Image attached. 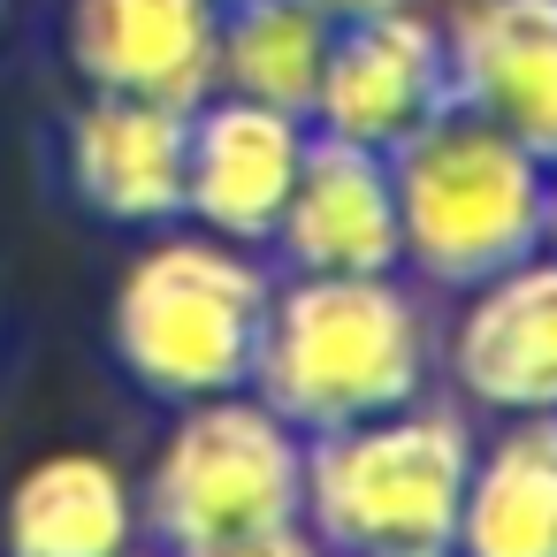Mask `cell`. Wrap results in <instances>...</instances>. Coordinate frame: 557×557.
Instances as JSON below:
<instances>
[{
    "instance_id": "obj_1",
    "label": "cell",
    "mask_w": 557,
    "mask_h": 557,
    "mask_svg": "<svg viewBox=\"0 0 557 557\" xmlns=\"http://www.w3.org/2000/svg\"><path fill=\"white\" fill-rule=\"evenodd\" d=\"M435 321L389 275H283L268 298L252 397H268L298 435L351 428L428 397Z\"/></svg>"
},
{
    "instance_id": "obj_2",
    "label": "cell",
    "mask_w": 557,
    "mask_h": 557,
    "mask_svg": "<svg viewBox=\"0 0 557 557\" xmlns=\"http://www.w3.org/2000/svg\"><path fill=\"white\" fill-rule=\"evenodd\" d=\"M275 275L252 245L207 237L191 222L146 230L138 260L108 298V351L131 389L161 405H199L252 382Z\"/></svg>"
},
{
    "instance_id": "obj_3",
    "label": "cell",
    "mask_w": 557,
    "mask_h": 557,
    "mask_svg": "<svg viewBox=\"0 0 557 557\" xmlns=\"http://www.w3.org/2000/svg\"><path fill=\"white\" fill-rule=\"evenodd\" d=\"M389 191H397V268H412L428 290H473L481 275L542 245L549 161H534L496 123L443 108L389 146Z\"/></svg>"
},
{
    "instance_id": "obj_4",
    "label": "cell",
    "mask_w": 557,
    "mask_h": 557,
    "mask_svg": "<svg viewBox=\"0 0 557 557\" xmlns=\"http://www.w3.org/2000/svg\"><path fill=\"white\" fill-rule=\"evenodd\" d=\"M466 466H473V420L458 405L412 397L397 412L306 435L298 519L329 557L450 549Z\"/></svg>"
},
{
    "instance_id": "obj_5",
    "label": "cell",
    "mask_w": 557,
    "mask_h": 557,
    "mask_svg": "<svg viewBox=\"0 0 557 557\" xmlns=\"http://www.w3.org/2000/svg\"><path fill=\"white\" fill-rule=\"evenodd\" d=\"M298 488H306V435L268 397L222 389V397L176 405V428L161 435L138 519L161 549H191V542L298 519Z\"/></svg>"
},
{
    "instance_id": "obj_6",
    "label": "cell",
    "mask_w": 557,
    "mask_h": 557,
    "mask_svg": "<svg viewBox=\"0 0 557 557\" xmlns=\"http://www.w3.org/2000/svg\"><path fill=\"white\" fill-rule=\"evenodd\" d=\"M450 108V47H443V16H428L420 0L382 16H351L329 39L321 85L306 123L321 138H351L389 153L397 138H412L428 115Z\"/></svg>"
},
{
    "instance_id": "obj_7",
    "label": "cell",
    "mask_w": 557,
    "mask_h": 557,
    "mask_svg": "<svg viewBox=\"0 0 557 557\" xmlns=\"http://www.w3.org/2000/svg\"><path fill=\"white\" fill-rule=\"evenodd\" d=\"M313 123L290 108H260L237 92H207L184 131V222L230 245L268 252L283 199L298 184Z\"/></svg>"
},
{
    "instance_id": "obj_8",
    "label": "cell",
    "mask_w": 557,
    "mask_h": 557,
    "mask_svg": "<svg viewBox=\"0 0 557 557\" xmlns=\"http://www.w3.org/2000/svg\"><path fill=\"white\" fill-rule=\"evenodd\" d=\"M184 131L191 108L85 92L62 115V184L108 230H169L184 222Z\"/></svg>"
},
{
    "instance_id": "obj_9",
    "label": "cell",
    "mask_w": 557,
    "mask_h": 557,
    "mask_svg": "<svg viewBox=\"0 0 557 557\" xmlns=\"http://www.w3.org/2000/svg\"><path fill=\"white\" fill-rule=\"evenodd\" d=\"M450 321V382L466 405L511 420V412H557V252H527L473 290H458Z\"/></svg>"
},
{
    "instance_id": "obj_10",
    "label": "cell",
    "mask_w": 557,
    "mask_h": 557,
    "mask_svg": "<svg viewBox=\"0 0 557 557\" xmlns=\"http://www.w3.org/2000/svg\"><path fill=\"white\" fill-rule=\"evenodd\" d=\"M214 16L222 0H70L62 62L85 92L199 108L214 92Z\"/></svg>"
},
{
    "instance_id": "obj_11",
    "label": "cell",
    "mask_w": 557,
    "mask_h": 557,
    "mask_svg": "<svg viewBox=\"0 0 557 557\" xmlns=\"http://www.w3.org/2000/svg\"><path fill=\"white\" fill-rule=\"evenodd\" d=\"M450 108L557 161V0H458L443 24Z\"/></svg>"
},
{
    "instance_id": "obj_12",
    "label": "cell",
    "mask_w": 557,
    "mask_h": 557,
    "mask_svg": "<svg viewBox=\"0 0 557 557\" xmlns=\"http://www.w3.org/2000/svg\"><path fill=\"white\" fill-rule=\"evenodd\" d=\"M268 252L283 260V275H389L397 268L389 153L313 131Z\"/></svg>"
},
{
    "instance_id": "obj_13",
    "label": "cell",
    "mask_w": 557,
    "mask_h": 557,
    "mask_svg": "<svg viewBox=\"0 0 557 557\" xmlns=\"http://www.w3.org/2000/svg\"><path fill=\"white\" fill-rule=\"evenodd\" d=\"M138 534V488L100 450H47L0 496V557H123Z\"/></svg>"
},
{
    "instance_id": "obj_14",
    "label": "cell",
    "mask_w": 557,
    "mask_h": 557,
    "mask_svg": "<svg viewBox=\"0 0 557 557\" xmlns=\"http://www.w3.org/2000/svg\"><path fill=\"white\" fill-rule=\"evenodd\" d=\"M450 557H557V412H511L473 435Z\"/></svg>"
},
{
    "instance_id": "obj_15",
    "label": "cell",
    "mask_w": 557,
    "mask_h": 557,
    "mask_svg": "<svg viewBox=\"0 0 557 557\" xmlns=\"http://www.w3.org/2000/svg\"><path fill=\"white\" fill-rule=\"evenodd\" d=\"M336 24L313 0H222L214 16V92L260 100V108H313L321 62Z\"/></svg>"
},
{
    "instance_id": "obj_16",
    "label": "cell",
    "mask_w": 557,
    "mask_h": 557,
    "mask_svg": "<svg viewBox=\"0 0 557 557\" xmlns=\"http://www.w3.org/2000/svg\"><path fill=\"white\" fill-rule=\"evenodd\" d=\"M169 557H329L306 519H283V527H245V534H222V542H191V549H169Z\"/></svg>"
},
{
    "instance_id": "obj_17",
    "label": "cell",
    "mask_w": 557,
    "mask_h": 557,
    "mask_svg": "<svg viewBox=\"0 0 557 557\" xmlns=\"http://www.w3.org/2000/svg\"><path fill=\"white\" fill-rule=\"evenodd\" d=\"M329 24H351V16H382V9H405V0H313Z\"/></svg>"
},
{
    "instance_id": "obj_18",
    "label": "cell",
    "mask_w": 557,
    "mask_h": 557,
    "mask_svg": "<svg viewBox=\"0 0 557 557\" xmlns=\"http://www.w3.org/2000/svg\"><path fill=\"white\" fill-rule=\"evenodd\" d=\"M542 252H557V161H549V191H542Z\"/></svg>"
},
{
    "instance_id": "obj_19",
    "label": "cell",
    "mask_w": 557,
    "mask_h": 557,
    "mask_svg": "<svg viewBox=\"0 0 557 557\" xmlns=\"http://www.w3.org/2000/svg\"><path fill=\"white\" fill-rule=\"evenodd\" d=\"M374 557H450V549H374Z\"/></svg>"
},
{
    "instance_id": "obj_20",
    "label": "cell",
    "mask_w": 557,
    "mask_h": 557,
    "mask_svg": "<svg viewBox=\"0 0 557 557\" xmlns=\"http://www.w3.org/2000/svg\"><path fill=\"white\" fill-rule=\"evenodd\" d=\"M123 557H169V549H146V542H131V549H123Z\"/></svg>"
},
{
    "instance_id": "obj_21",
    "label": "cell",
    "mask_w": 557,
    "mask_h": 557,
    "mask_svg": "<svg viewBox=\"0 0 557 557\" xmlns=\"http://www.w3.org/2000/svg\"><path fill=\"white\" fill-rule=\"evenodd\" d=\"M0 9H9V0H0Z\"/></svg>"
}]
</instances>
